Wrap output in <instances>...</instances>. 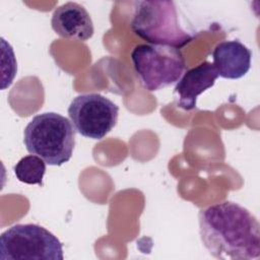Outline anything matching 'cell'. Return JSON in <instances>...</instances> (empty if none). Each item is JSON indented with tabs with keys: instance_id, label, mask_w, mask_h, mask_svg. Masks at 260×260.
<instances>
[{
	"instance_id": "cell-6",
	"label": "cell",
	"mask_w": 260,
	"mask_h": 260,
	"mask_svg": "<svg viewBox=\"0 0 260 260\" xmlns=\"http://www.w3.org/2000/svg\"><path fill=\"white\" fill-rule=\"evenodd\" d=\"M67 113L78 134L101 140L116 126L119 107L100 93H84L72 100Z\"/></svg>"
},
{
	"instance_id": "cell-10",
	"label": "cell",
	"mask_w": 260,
	"mask_h": 260,
	"mask_svg": "<svg viewBox=\"0 0 260 260\" xmlns=\"http://www.w3.org/2000/svg\"><path fill=\"white\" fill-rule=\"evenodd\" d=\"M16 179L28 185H43L46 173V161L38 155L29 154L23 156L13 168Z\"/></svg>"
},
{
	"instance_id": "cell-5",
	"label": "cell",
	"mask_w": 260,
	"mask_h": 260,
	"mask_svg": "<svg viewBox=\"0 0 260 260\" xmlns=\"http://www.w3.org/2000/svg\"><path fill=\"white\" fill-rule=\"evenodd\" d=\"M63 245L47 229L18 223L0 236L1 260H63Z\"/></svg>"
},
{
	"instance_id": "cell-2",
	"label": "cell",
	"mask_w": 260,
	"mask_h": 260,
	"mask_svg": "<svg viewBox=\"0 0 260 260\" xmlns=\"http://www.w3.org/2000/svg\"><path fill=\"white\" fill-rule=\"evenodd\" d=\"M23 143L30 154L50 166L69 161L75 146V129L66 117L47 112L35 116L23 130Z\"/></svg>"
},
{
	"instance_id": "cell-8",
	"label": "cell",
	"mask_w": 260,
	"mask_h": 260,
	"mask_svg": "<svg viewBox=\"0 0 260 260\" xmlns=\"http://www.w3.org/2000/svg\"><path fill=\"white\" fill-rule=\"evenodd\" d=\"M217 77L216 69L208 61L187 70L174 88L177 95V106L185 111L195 109L198 95L212 87Z\"/></svg>"
},
{
	"instance_id": "cell-9",
	"label": "cell",
	"mask_w": 260,
	"mask_h": 260,
	"mask_svg": "<svg viewBox=\"0 0 260 260\" xmlns=\"http://www.w3.org/2000/svg\"><path fill=\"white\" fill-rule=\"evenodd\" d=\"M252 52L240 41H223L212 52L213 66L218 76L225 79H239L251 67Z\"/></svg>"
},
{
	"instance_id": "cell-4",
	"label": "cell",
	"mask_w": 260,
	"mask_h": 260,
	"mask_svg": "<svg viewBox=\"0 0 260 260\" xmlns=\"http://www.w3.org/2000/svg\"><path fill=\"white\" fill-rule=\"evenodd\" d=\"M131 60L141 85L148 91L177 82L186 68L182 52L170 46L139 44L132 50Z\"/></svg>"
},
{
	"instance_id": "cell-1",
	"label": "cell",
	"mask_w": 260,
	"mask_h": 260,
	"mask_svg": "<svg viewBox=\"0 0 260 260\" xmlns=\"http://www.w3.org/2000/svg\"><path fill=\"white\" fill-rule=\"evenodd\" d=\"M198 220L202 244L214 258H259L260 226L247 208L233 201H223L201 209Z\"/></svg>"
},
{
	"instance_id": "cell-3",
	"label": "cell",
	"mask_w": 260,
	"mask_h": 260,
	"mask_svg": "<svg viewBox=\"0 0 260 260\" xmlns=\"http://www.w3.org/2000/svg\"><path fill=\"white\" fill-rule=\"evenodd\" d=\"M134 5L131 29L148 44L180 49L193 41L194 37L181 27L173 1H137Z\"/></svg>"
},
{
	"instance_id": "cell-7",
	"label": "cell",
	"mask_w": 260,
	"mask_h": 260,
	"mask_svg": "<svg viewBox=\"0 0 260 260\" xmlns=\"http://www.w3.org/2000/svg\"><path fill=\"white\" fill-rule=\"evenodd\" d=\"M51 25L58 36L80 42L89 40L94 30L89 13L76 2L58 6L52 14Z\"/></svg>"
}]
</instances>
